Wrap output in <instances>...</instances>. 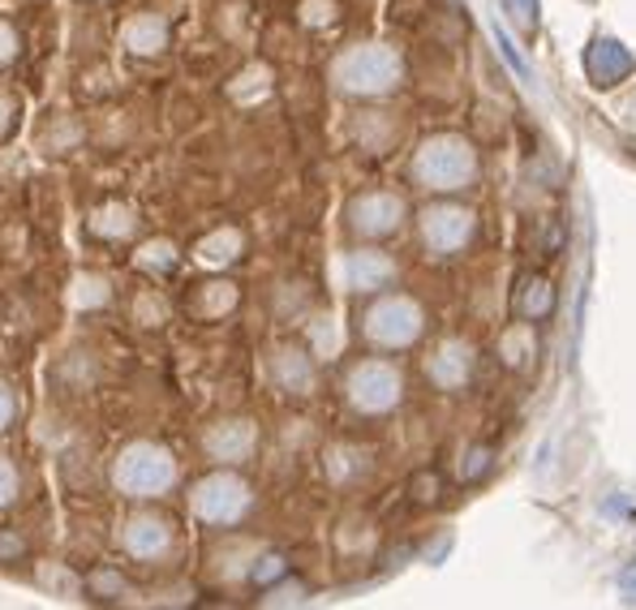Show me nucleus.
<instances>
[{"label": "nucleus", "mask_w": 636, "mask_h": 610, "mask_svg": "<svg viewBox=\"0 0 636 610\" xmlns=\"http://www.w3.org/2000/svg\"><path fill=\"white\" fill-rule=\"evenodd\" d=\"M173 481H177L173 451L151 443V438H138L130 447H121V456L112 465V486L125 499H160V494L173 490Z\"/></svg>", "instance_id": "f257e3e1"}, {"label": "nucleus", "mask_w": 636, "mask_h": 610, "mask_svg": "<svg viewBox=\"0 0 636 610\" xmlns=\"http://www.w3.org/2000/svg\"><path fill=\"white\" fill-rule=\"evenodd\" d=\"M413 176H417V185L439 189V194L464 189V185L478 176V155H473V146H469L464 138L439 133V138L421 142V151H417V160H413Z\"/></svg>", "instance_id": "f03ea898"}, {"label": "nucleus", "mask_w": 636, "mask_h": 610, "mask_svg": "<svg viewBox=\"0 0 636 610\" xmlns=\"http://www.w3.org/2000/svg\"><path fill=\"white\" fill-rule=\"evenodd\" d=\"M401 74H405L401 56H396L392 47H379V44L344 52V56L336 61V69H331L336 87L344 90V95H387V90L401 83Z\"/></svg>", "instance_id": "7ed1b4c3"}, {"label": "nucleus", "mask_w": 636, "mask_h": 610, "mask_svg": "<svg viewBox=\"0 0 636 610\" xmlns=\"http://www.w3.org/2000/svg\"><path fill=\"white\" fill-rule=\"evenodd\" d=\"M254 494L237 473H211V478L194 481L189 490V508L202 524H237L250 512Z\"/></svg>", "instance_id": "20e7f679"}, {"label": "nucleus", "mask_w": 636, "mask_h": 610, "mask_svg": "<svg viewBox=\"0 0 636 610\" xmlns=\"http://www.w3.org/2000/svg\"><path fill=\"white\" fill-rule=\"evenodd\" d=\"M365 336L383 349H409L421 336V309L409 297H383L365 309Z\"/></svg>", "instance_id": "39448f33"}, {"label": "nucleus", "mask_w": 636, "mask_h": 610, "mask_svg": "<svg viewBox=\"0 0 636 610\" xmlns=\"http://www.w3.org/2000/svg\"><path fill=\"white\" fill-rule=\"evenodd\" d=\"M349 404L362 413H387L401 404V374L383 361H362L349 374Z\"/></svg>", "instance_id": "423d86ee"}, {"label": "nucleus", "mask_w": 636, "mask_h": 610, "mask_svg": "<svg viewBox=\"0 0 636 610\" xmlns=\"http://www.w3.org/2000/svg\"><path fill=\"white\" fill-rule=\"evenodd\" d=\"M173 542H177L173 524L164 521V516H155V512H138V516H130L125 529H121V546H125V555L138 559V564H160V559L173 551Z\"/></svg>", "instance_id": "0eeeda50"}, {"label": "nucleus", "mask_w": 636, "mask_h": 610, "mask_svg": "<svg viewBox=\"0 0 636 610\" xmlns=\"http://www.w3.org/2000/svg\"><path fill=\"white\" fill-rule=\"evenodd\" d=\"M473 237V216L464 207H430L421 216V241L430 254H456Z\"/></svg>", "instance_id": "6e6552de"}, {"label": "nucleus", "mask_w": 636, "mask_h": 610, "mask_svg": "<svg viewBox=\"0 0 636 610\" xmlns=\"http://www.w3.org/2000/svg\"><path fill=\"white\" fill-rule=\"evenodd\" d=\"M405 219V203L396 194H362L349 203V228L358 237H392Z\"/></svg>", "instance_id": "1a4fd4ad"}, {"label": "nucleus", "mask_w": 636, "mask_h": 610, "mask_svg": "<svg viewBox=\"0 0 636 610\" xmlns=\"http://www.w3.org/2000/svg\"><path fill=\"white\" fill-rule=\"evenodd\" d=\"M254 447H259V431H254V422H245V417L216 422V426L202 435V451H207L211 460H220V465H241V460H250Z\"/></svg>", "instance_id": "9d476101"}, {"label": "nucleus", "mask_w": 636, "mask_h": 610, "mask_svg": "<svg viewBox=\"0 0 636 610\" xmlns=\"http://www.w3.org/2000/svg\"><path fill=\"white\" fill-rule=\"evenodd\" d=\"M272 379L288 395H310V388H315V361H310V352L293 349V345L275 349L272 352Z\"/></svg>", "instance_id": "9b49d317"}, {"label": "nucleus", "mask_w": 636, "mask_h": 610, "mask_svg": "<svg viewBox=\"0 0 636 610\" xmlns=\"http://www.w3.org/2000/svg\"><path fill=\"white\" fill-rule=\"evenodd\" d=\"M585 69H590V78L597 87H615V83L628 78L633 56H628V47L615 44V40H593L590 52H585Z\"/></svg>", "instance_id": "f8f14e48"}, {"label": "nucleus", "mask_w": 636, "mask_h": 610, "mask_svg": "<svg viewBox=\"0 0 636 610\" xmlns=\"http://www.w3.org/2000/svg\"><path fill=\"white\" fill-rule=\"evenodd\" d=\"M168 22L160 18V13H138V18H130L125 22V31H121V44H125V52L130 56H160L164 47H168Z\"/></svg>", "instance_id": "ddd939ff"}, {"label": "nucleus", "mask_w": 636, "mask_h": 610, "mask_svg": "<svg viewBox=\"0 0 636 610\" xmlns=\"http://www.w3.org/2000/svg\"><path fill=\"white\" fill-rule=\"evenodd\" d=\"M87 228L99 241H130L138 232V211L130 203H121V198H108V203H99L91 211Z\"/></svg>", "instance_id": "4468645a"}, {"label": "nucleus", "mask_w": 636, "mask_h": 610, "mask_svg": "<svg viewBox=\"0 0 636 610\" xmlns=\"http://www.w3.org/2000/svg\"><path fill=\"white\" fill-rule=\"evenodd\" d=\"M469 370H473V349L464 345V340H448L443 349L430 357V366H426V374H430V383H439V388H464V379H469Z\"/></svg>", "instance_id": "2eb2a0df"}, {"label": "nucleus", "mask_w": 636, "mask_h": 610, "mask_svg": "<svg viewBox=\"0 0 636 610\" xmlns=\"http://www.w3.org/2000/svg\"><path fill=\"white\" fill-rule=\"evenodd\" d=\"M392 275H396V266H392L387 254H379V250H358V254H349V262H344V280H349V288H358V293L383 288Z\"/></svg>", "instance_id": "dca6fc26"}, {"label": "nucleus", "mask_w": 636, "mask_h": 610, "mask_svg": "<svg viewBox=\"0 0 636 610\" xmlns=\"http://www.w3.org/2000/svg\"><path fill=\"white\" fill-rule=\"evenodd\" d=\"M241 250H245V237L237 228H216L194 246V259L202 266H228V262L241 259Z\"/></svg>", "instance_id": "f3484780"}, {"label": "nucleus", "mask_w": 636, "mask_h": 610, "mask_svg": "<svg viewBox=\"0 0 636 610\" xmlns=\"http://www.w3.org/2000/svg\"><path fill=\"white\" fill-rule=\"evenodd\" d=\"M241 302V293H237V284H228V280H211V284H198L194 288V314L198 318H207V323H216V318H224L232 314Z\"/></svg>", "instance_id": "a211bd4d"}, {"label": "nucleus", "mask_w": 636, "mask_h": 610, "mask_svg": "<svg viewBox=\"0 0 636 610\" xmlns=\"http://www.w3.org/2000/svg\"><path fill=\"white\" fill-rule=\"evenodd\" d=\"M550 305H555V293H550V284H546L542 275H534V280H520L516 309H520L525 318H546V314H550Z\"/></svg>", "instance_id": "6ab92c4d"}, {"label": "nucleus", "mask_w": 636, "mask_h": 610, "mask_svg": "<svg viewBox=\"0 0 636 610\" xmlns=\"http://www.w3.org/2000/svg\"><path fill=\"white\" fill-rule=\"evenodd\" d=\"M134 262L142 271H173L177 266V246L173 241H146V246H138Z\"/></svg>", "instance_id": "aec40b11"}, {"label": "nucleus", "mask_w": 636, "mask_h": 610, "mask_svg": "<svg viewBox=\"0 0 636 610\" xmlns=\"http://www.w3.org/2000/svg\"><path fill=\"white\" fill-rule=\"evenodd\" d=\"M87 589H91V598L99 602H117V598H125V580H121V571H112V567H99L87 576Z\"/></svg>", "instance_id": "412c9836"}, {"label": "nucleus", "mask_w": 636, "mask_h": 610, "mask_svg": "<svg viewBox=\"0 0 636 610\" xmlns=\"http://www.w3.org/2000/svg\"><path fill=\"white\" fill-rule=\"evenodd\" d=\"M22 499V469L13 465V456L0 451V512H9Z\"/></svg>", "instance_id": "4be33fe9"}, {"label": "nucleus", "mask_w": 636, "mask_h": 610, "mask_svg": "<svg viewBox=\"0 0 636 610\" xmlns=\"http://www.w3.org/2000/svg\"><path fill=\"white\" fill-rule=\"evenodd\" d=\"M22 126V99L9 87H0V142H9Z\"/></svg>", "instance_id": "5701e85b"}, {"label": "nucleus", "mask_w": 636, "mask_h": 610, "mask_svg": "<svg viewBox=\"0 0 636 610\" xmlns=\"http://www.w3.org/2000/svg\"><path fill=\"white\" fill-rule=\"evenodd\" d=\"M134 318L142 323V327H160V323H164V302H160L155 293H138Z\"/></svg>", "instance_id": "b1692460"}, {"label": "nucleus", "mask_w": 636, "mask_h": 610, "mask_svg": "<svg viewBox=\"0 0 636 610\" xmlns=\"http://www.w3.org/2000/svg\"><path fill=\"white\" fill-rule=\"evenodd\" d=\"M18 56H22V31L9 18H0V65H9Z\"/></svg>", "instance_id": "393cba45"}, {"label": "nucleus", "mask_w": 636, "mask_h": 610, "mask_svg": "<svg viewBox=\"0 0 636 610\" xmlns=\"http://www.w3.org/2000/svg\"><path fill=\"white\" fill-rule=\"evenodd\" d=\"M503 9L512 13V22L520 31H534L538 26V0H503Z\"/></svg>", "instance_id": "a878e982"}, {"label": "nucleus", "mask_w": 636, "mask_h": 610, "mask_svg": "<svg viewBox=\"0 0 636 610\" xmlns=\"http://www.w3.org/2000/svg\"><path fill=\"white\" fill-rule=\"evenodd\" d=\"M486 469H491V447H469V456L460 460V478L473 481V478H482Z\"/></svg>", "instance_id": "bb28decb"}, {"label": "nucleus", "mask_w": 636, "mask_h": 610, "mask_svg": "<svg viewBox=\"0 0 636 610\" xmlns=\"http://www.w3.org/2000/svg\"><path fill=\"white\" fill-rule=\"evenodd\" d=\"M18 559H26V542L18 533L0 529V564H18Z\"/></svg>", "instance_id": "cd10ccee"}, {"label": "nucleus", "mask_w": 636, "mask_h": 610, "mask_svg": "<svg viewBox=\"0 0 636 610\" xmlns=\"http://www.w3.org/2000/svg\"><path fill=\"white\" fill-rule=\"evenodd\" d=\"M13 422H18V392L0 379V435H4Z\"/></svg>", "instance_id": "c85d7f7f"}, {"label": "nucleus", "mask_w": 636, "mask_h": 610, "mask_svg": "<svg viewBox=\"0 0 636 610\" xmlns=\"http://www.w3.org/2000/svg\"><path fill=\"white\" fill-rule=\"evenodd\" d=\"M250 576H254V585H272V580H279V576H284V559H279V555H263V559H259V567H254Z\"/></svg>", "instance_id": "c756f323"}, {"label": "nucleus", "mask_w": 636, "mask_h": 610, "mask_svg": "<svg viewBox=\"0 0 636 610\" xmlns=\"http://www.w3.org/2000/svg\"><path fill=\"white\" fill-rule=\"evenodd\" d=\"M495 40H500L503 56H507V65L516 69V78H525V83H529V65L520 61V52H516V44H512V40H507V35H503V31H500V22H495Z\"/></svg>", "instance_id": "7c9ffc66"}, {"label": "nucleus", "mask_w": 636, "mask_h": 610, "mask_svg": "<svg viewBox=\"0 0 636 610\" xmlns=\"http://www.w3.org/2000/svg\"><path fill=\"white\" fill-rule=\"evenodd\" d=\"M619 593H624V602H636V559L619 571Z\"/></svg>", "instance_id": "2f4dec72"}, {"label": "nucleus", "mask_w": 636, "mask_h": 610, "mask_svg": "<svg viewBox=\"0 0 636 610\" xmlns=\"http://www.w3.org/2000/svg\"><path fill=\"white\" fill-rule=\"evenodd\" d=\"M439 499V478H417V503H435Z\"/></svg>", "instance_id": "473e14b6"}, {"label": "nucleus", "mask_w": 636, "mask_h": 610, "mask_svg": "<svg viewBox=\"0 0 636 610\" xmlns=\"http://www.w3.org/2000/svg\"><path fill=\"white\" fill-rule=\"evenodd\" d=\"M628 512H636L633 499H624V494H615V499H606V516H628Z\"/></svg>", "instance_id": "72a5a7b5"}, {"label": "nucleus", "mask_w": 636, "mask_h": 610, "mask_svg": "<svg viewBox=\"0 0 636 610\" xmlns=\"http://www.w3.org/2000/svg\"><path fill=\"white\" fill-rule=\"evenodd\" d=\"M272 602H301V589L293 585V589H284V593H272Z\"/></svg>", "instance_id": "f704fd0d"}]
</instances>
